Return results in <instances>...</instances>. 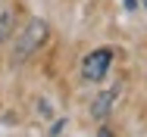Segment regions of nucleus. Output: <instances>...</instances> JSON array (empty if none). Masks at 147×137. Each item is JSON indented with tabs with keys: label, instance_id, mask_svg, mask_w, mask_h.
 Listing matches in <instances>:
<instances>
[{
	"label": "nucleus",
	"instance_id": "obj_1",
	"mask_svg": "<svg viewBox=\"0 0 147 137\" xmlns=\"http://www.w3.org/2000/svg\"><path fill=\"white\" fill-rule=\"evenodd\" d=\"M47 31H50V28H47L44 19H31L28 25L16 34V50H13V59H16V62H25V59H28V56L34 53L44 41H47Z\"/></svg>",
	"mask_w": 147,
	"mask_h": 137
},
{
	"label": "nucleus",
	"instance_id": "obj_2",
	"mask_svg": "<svg viewBox=\"0 0 147 137\" xmlns=\"http://www.w3.org/2000/svg\"><path fill=\"white\" fill-rule=\"evenodd\" d=\"M110 62H113V50H110V47L91 50V53L82 59V75H85V81H103L107 72H110Z\"/></svg>",
	"mask_w": 147,
	"mask_h": 137
},
{
	"label": "nucleus",
	"instance_id": "obj_3",
	"mask_svg": "<svg viewBox=\"0 0 147 137\" xmlns=\"http://www.w3.org/2000/svg\"><path fill=\"white\" fill-rule=\"evenodd\" d=\"M119 97V87H113V90H107V94H100L97 100H94V106H91V115L100 122V118H107L110 112H113V103H116Z\"/></svg>",
	"mask_w": 147,
	"mask_h": 137
},
{
	"label": "nucleus",
	"instance_id": "obj_4",
	"mask_svg": "<svg viewBox=\"0 0 147 137\" xmlns=\"http://www.w3.org/2000/svg\"><path fill=\"white\" fill-rule=\"evenodd\" d=\"M9 31H13V9H0V44L6 41Z\"/></svg>",
	"mask_w": 147,
	"mask_h": 137
}]
</instances>
